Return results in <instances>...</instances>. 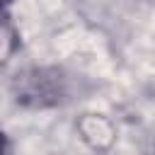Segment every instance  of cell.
Listing matches in <instances>:
<instances>
[{"label":"cell","instance_id":"obj_2","mask_svg":"<svg viewBox=\"0 0 155 155\" xmlns=\"http://www.w3.org/2000/svg\"><path fill=\"white\" fill-rule=\"evenodd\" d=\"M5 153V138H2V133H0V155Z\"/></svg>","mask_w":155,"mask_h":155},{"label":"cell","instance_id":"obj_1","mask_svg":"<svg viewBox=\"0 0 155 155\" xmlns=\"http://www.w3.org/2000/svg\"><path fill=\"white\" fill-rule=\"evenodd\" d=\"M15 48H17V31H15V24L7 10L0 5V63L7 61Z\"/></svg>","mask_w":155,"mask_h":155}]
</instances>
